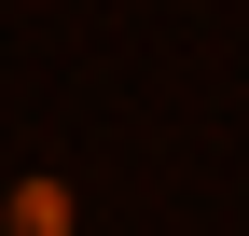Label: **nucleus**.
<instances>
[{
    "mask_svg": "<svg viewBox=\"0 0 249 236\" xmlns=\"http://www.w3.org/2000/svg\"><path fill=\"white\" fill-rule=\"evenodd\" d=\"M70 181H0V236H70Z\"/></svg>",
    "mask_w": 249,
    "mask_h": 236,
    "instance_id": "obj_1",
    "label": "nucleus"
}]
</instances>
